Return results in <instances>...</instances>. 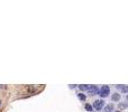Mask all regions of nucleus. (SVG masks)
Here are the masks:
<instances>
[{
	"label": "nucleus",
	"instance_id": "nucleus-1",
	"mask_svg": "<svg viewBox=\"0 0 128 112\" xmlns=\"http://www.w3.org/2000/svg\"><path fill=\"white\" fill-rule=\"evenodd\" d=\"M109 92H110V88H109L108 85H103V86H101V90L99 91V95L101 97H107Z\"/></svg>",
	"mask_w": 128,
	"mask_h": 112
},
{
	"label": "nucleus",
	"instance_id": "nucleus-2",
	"mask_svg": "<svg viewBox=\"0 0 128 112\" xmlns=\"http://www.w3.org/2000/svg\"><path fill=\"white\" fill-rule=\"evenodd\" d=\"M103 105H104V102L102 100H96L93 102V108L96 110H101L103 108Z\"/></svg>",
	"mask_w": 128,
	"mask_h": 112
},
{
	"label": "nucleus",
	"instance_id": "nucleus-3",
	"mask_svg": "<svg viewBox=\"0 0 128 112\" xmlns=\"http://www.w3.org/2000/svg\"><path fill=\"white\" fill-rule=\"evenodd\" d=\"M88 90H89V92H90L91 95H94V94H98V93H99V90H98L97 86H89Z\"/></svg>",
	"mask_w": 128,
	"mask_h": 112
},
{
	"label": "nucleus",
	"instance_id": "nucleus-4",
	"mask_svg": "<svg viewBox=\"0 0 128 112\" xmlns=\"http://www.w3.org/2000/svg\"><path fill=\"white\" fill-rule=\"evenodd\" d=\"M111 99H112V101H119L120 100V94H118V93H114V94L111 95Z\"/></svg>",
	"mask_w": 128,
	"mask_h": 112
},
{
	"label": "nucleus",
	"instance_id": "nucleus-5",
	"mask_svg": "<svg viewBox=\"0 0 128 112\" xmlns=\"http://www.w3.org/2000/svg\"><path fill=\"white\" fill-rule=\"evenodd\" d=\"M114 111V105L112 104H109L104 108V112H112Z\"/></svg>",
	"mask_w": 128,
	"mask_h": 112
},
{
	"label": "nucleus",
	"instance_id": "nucleus-6",
	"mask_svg": "<svg viewBox=\"0 0 128 112\" xmlns=\"http://www.w3.org/2000/svg\"><path fill=\"white\" fill-rule=\"evenodd\" d=\"M116 88L118 89V90L123 91L124 93H126V92H127V86H126V85H117Z\"/></svg>",
	"mask_w": 128,
	"mask_h": 112
},
{
	"label": "nucleus",
	"instance_id": "nucleus-7",
	"mask_svg": "<svg viewBox=\"0 0 128 112\" xmlns=\"http://www.w3.org/2000/svg\"><path fill=\"white\" fill-rule=\"evenodd\" d=\"M79 88H80V90H81V91H85V90L89 89V86H88V85H80Z\"/></svg>",
	"mask_w": 128,
	"mask_h": 112
},
{
	"label": "nucleus",
	"instance_id": "nucleus-8",
	"mask_svg": "<svg viewBox=\"0 0 128 112\" xmlns=\"http://www.w3.org/2000/svg\"><path fill=\"white\" fill-rule=\"evenodd\" d=\"M79 99H80L81 101H84V100H85V95L82 94V93H80V94H79Z\"/></svg>",
	"mask_w": 128,
	"mask_h": 112
},
{
	"label": "nucleus",
	"instance_id": "nucleus-9",
	"mask_svg": "<svg viewBox=\"0 0 128 112\" xmlns=\"http://www.w3.org/2000/svg\"><path fill=\"white\" fill-rule=\"evenodd\" d=\"M85 109H87L88 111H92V107H91L90 104H87V105H85Z\"/></svg>",
	"mask_w": 128,
	"mask_h": 112
},
{
	"label": "nucleus",
	"instance_id": "nucleus-10",
	"mask_svg": "<svg viewBox=\"0 0 128 112\" xmlns=\"http://www.w3.org/2000/svg\"><path fill=\"white\" fill-rule=\"evenodd\" d=\"M127 107L126 104H124V103H121V104H119V108H121V109H125V108Z\"/></svg>",
	"mask_w": 128,
	"mask_h": 112
}]
</instances>
